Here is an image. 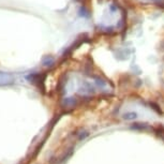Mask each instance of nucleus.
Segmentation results:
<instances>
[{"instance_id":"f03ea898","label":"nucleus","mask_w":164,"mask_h":164,"mask_svg":"<svg viewBox=\"0 0 164 164\" xmlns=\"http://www.w3.org/2000/svg\"><path fill=\"white\" fill-rule=\"evenodd\" d=\"M75 1H77V2H81V1H83V0H75Z\"/></svg>"},{"instance_id":"f257e3e1","label":"nucleus","mask_w":164,"mask_h":164,"mask_svg":"<svg viewBox=\"0 0 164 164\" xmlns=\"http://www.w3.org/2000/svg\"><path fill=\"white\" fill-rule=\"evenodd\" d=\"M54 63H55V59L53 57H50V56H47V57H45L43 59V65L46 67L53 66Z\"/></svg>"}]
</instances>
